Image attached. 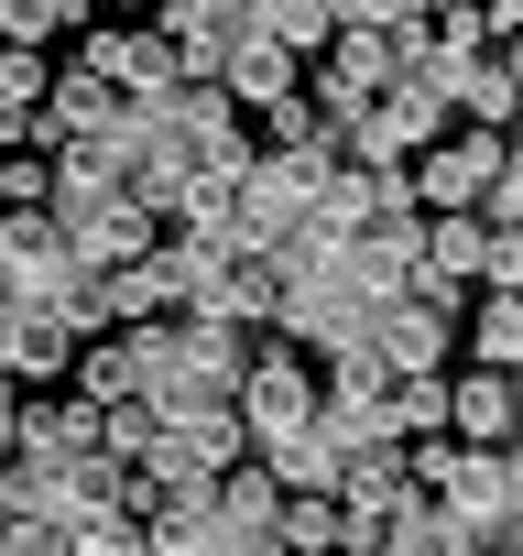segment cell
I'll return each mask as SVG.
<instances>
[{
  "label": "cell",
  "mask_w": 523,
  "mask_h": 556,
  "mask_svg": "<svg viewBox=\"0 0 523 556\" xmlns=\"http://www.w3.org/2000/svg\"><path fill=\"white\" fill-rule=\"evenodd\" d=\"M393 77H404V66H393V45H382V12H339V45L306 66V110H317L328 131H360Z\"/></svg>",
  "instance_id": "obj_1"
},
{
  "label": "cell",
  "mask_w": 523,
  "mask_h": 556,
  "mask_svg": "<svg viewBox=\"0 0 523 556\" xmlns=\"http://www.w3.org/2000/svg\"><path fill=\"white\" fill-rule=\"evenodd\" d=\"M501 175H523V164H512V131H447L436 153L404 164V207H414V218H480V197H490Z\"/></svg>",
  "instance_id": "obj_2"
},
{
  "label": "cell",
  "mask_w": 523,
  "mask_h": 556,
  "mask_svg": "<svg viewBox=\"0 0 523 556\" xmlns=\"http://www.w3.org/2000/svg\"><path fill=\"white\" fill-rule=\"evenodd\" d=\"M229 415H240V437H251V458H284L295 437H317V371L273 339L251 371H240V393H229Z\"/></svg>",
  "instance_id": "obj_3"
},
{
  "label": "cell",
  "mask_w": 523,
  "mask_h": 556,
  "mask_svg": "<svg viewBox=\"0 0 523 556\" xmlns=\"http://www.w3.org/2000/svg\"><path fill=\"white\" fill-rule=\"evenodd\" d=\"M360 339H371V361H382L393 382H447V371H458V306H436V295L382 306Z\"/></svg>",
  "instance_id": "obj_4"
},
{
  "label": "cell",
  "mask_w": 523,
  "mask_h": 556,
  "mask_svg": "<svg viewBox=\"0 0 523 556\" xmlns=\"http://www.w3.org/2000/svg\"><path fill=\"white\" fill-rule=\"evenodd\" d=\"M55 285H77L66 218H55V207H12V218H0V295H12V306L34 317V306H44Z\"/></svg>",
  "instance_id": "obj_5"
},
{
  "label": "cell",
  "mask_w": 523,
  "mask_h": 556,
  "mask_svg": "<svg viewBox=\"0 0 523 556\" xmlns=\"http://www.w3.org/2000/svg\"><path fill=\"white\" fill-rule=\"evenodd\" d=\"M436 513H458L480 545H490V534H512V523H523V469H512V447H458V469H447Z\"/></svg>",
  "instance_id": "obj_6"
},
{
  "label": "cell",
  "mask_w": 523,
  "mask_h": 556,
  "mask_svg": "<svg viewBox=\"0 0 523 556\" xmlns=\"http://www.w3.org/2000/svg\"><path fill=\"white\" fill-rule=\"evenodd\" d=\"M458 121H447V88L436 77H393L382 99H371V121H360V142L382 153V164H414V153H436Z\"/></svg>",
  "instance_id": "obj_7"
},
{
  "label": "cell",
  "mask_w": 523,
  "mask_h": 556,
  "mask_svg": "<svg viewBox=\"0 0 523 556\" xmlns=\"http://www.w3.org/2000/svg\"><path fill=\"white\" fill-rule=\"evenodd\" d=\"M207 88H218V99H229L240 121H262V110H284V99H306V66H295L284 45H262V34L240 23V45L218 55V77H207Z\"/></svg>",
  "instance_id": "obj_8"
},
{
  "label": "cell",
  "mask_w": 523,
  "mask_h": 556,
  "mask_svg": "<svg viewBox=\"0 0 523 556\" xmlns=\"http://www.w3.org/2000/svg\"><path fill=\"white\" fill-rule=\"evenodd\" d=\"M153 240H164V229H153L142 207H120V197H110V207H88V218H66V251H77V273H88V285H99V273L153 262Z\"/></svg>",
  "instance_id": "obj_9"
},
{
  "label": "cell",
  "mask_w": 523,
  "mask_h": 556,
  "mask_svg": "<svg viewBox=\"0 0 523 556\" xmlns=\"http://www.w3.org/2000/svg\"><path fill=\"white\" fill-rule=\"evenodd\" d=\"M328 502H339V513H360V523H393V513H414V491H404V447H339V480H328Z\"/></svg>",
  "instance_id": "obj_10"
},
{
  "label": "cell",
  "mask_w": 523,
  "mask_h": 556,
  "mask_svg": "<svg viewBox=\"0 0 523 556\" xmlns=\"http://www.w3.org/2000/svg\"><path fill=\"white\" fill-rule=\"evenodd\" d=\"M240 23H251L240 0H175V12H164L153 34H164V45H175V66H186V77L207 88V77H218V55L240 45Z\"/></svg>",
  "instance_id": "obj_11"
},
{
  "label": "cell",
  "mask_w": 523,
  "mask_h": 556,
  "mask_svg": "<svg viewBox=\"0 0 523 556\" xmlns=\"http://www.w3.org/2000/svg\"><path fill=\"white\" fill-rule=\"evenodd\" d=\"M447 437L458 447H512V371H447Z\"/></svg>",
  "instance_id": "obj_12"
},
{
  "label": "cell",
  "mask_w": 523,
  "mask_h": 556,
  "mask_svg": "<svg viewBox=\"0 0 523 556\" xmlns=\"http://www.w3.org/2000/svg\"><path fill=\"white\" fill-rule=\"evenodd\" d=\"M12 458H99V404L77 393H23V447Z\"/></svg>",
  "instance_id": "obj_13"
},
{
  "label": "cell",
  "mask_w": 523,
  "mask_h": 556,
  "mask_svg": "<svg viewBox=\"0 0 523 556\" xmlns=\"http://www.w3.org/2000/svg\"><path fill=\"white\" fill-rule=\"evenodd\" d=\"M273 513H284V491H273L262 458H240V469L207 480V523H218V534H273Z\"/></svg>",
  "instance_id": "obj_14"
},
{
  "label": "cell",
  "mask_w": 523,
  "mask_h": 556,
  "mask_svg": "<svg viewBox=\"0 0 523 556\" xmlns=\"http://www.w3.org/2000/svg\"><path fill=\"white\" fill-rule=\"evenodd\" d=\"M251 34H262V45H284L295 66H317V55L339 45V12H328V0H262Z\"/></svg>",
  "instance_id": "obj_15"
},
{
  "label": "cell",
  "mask_w": 523,
  "mask_h": 556,
  "mask_svg": "<svg viewBox=\"0 0 523 556\" xmlns=\"http://www.w3.org/2000/svg\"><path fill=\"white\" fill-rule=\"evenodd\" d=\"M66 361H77V350H66L44 317H23L12 339H0V382H12V393H55V382H66Z\"/></svg>",
  "instance_id": "obj_16"
},
{
  "label": "cell",
  "mask_w": 523,
  "mask_h": 556,
  "mask_svg": "<svg viewBox=\"0 0 523 556\" xmlns=\"http://www.w3.org/2000/svg\"><path fill=\"white\" fill-rule=\"evenodd\" d=\"M66 393H77V404H99V415H110V404H131V393H142V361H131V350H120V339H88V350H77V361H66Z\"/></svg>",
  "instance_id": "obj_17"
},
{
  "label": "cell",
  "mask_w": 523,
  "mask_h": 556,
  "mask_svg": "<svg viewBox=\"0 0 523 556\" xmlns=\"http://www.w3.org/2000/svg\"><path fill=\"white\" fill-rule=\"evenodd\" d=\"M382 556H480V534H469L458 513L414 502V513H393V523H382Z\"/></svg>",
  "instance_id": "obj_18"
},
{
  "label": "cell",
  "mask_w": 523,
  "mask_h": 556,
  "mask_svg": "<svg viewBox=\"0 0 523 556\" xmlns=\"http://www.w3.org/2000/svg\"><path fill=\"white\" fill-rule=\"evenodd\" d=\"M523 361V306L501 285H480V317H469V371H512Z\"/></svg>",
  "instance_id": "obj_19"
},
{
  "label": "cell",
  "mask_w": 523,
  "mask_h": 556,
  "mask_svg": "<svg viewBox=\"0 0 523 556\" xmlns=\"http://www.w3.org/2000/svg\"><path fill=\"white\" fill-rule=\"evenodd\" d=\"M273 556H339V502H328V491H284Z\"/></svg>",
  "instance_id": "obj_20"
},
{
  "label": "cell",
  "mask_w": 523,
  "mask_h": 556,
  "mask_svg": "<svg viewBox=\"0 0 523 556\" xmlns=\"http://www.w3.org/2000/svg\"><path fill=\"white\" fill-rule=\"evenodd\" d=\"M262 469H273V491H328V480H339V437L317 426V437H295L284 458H262Z\"/></svg>",
  "instance_id": "obj_21"
},
{
  "label": "cell",
  "mask_w": 523,
  "mask_h": 556,
  "mask_svg": "<svg viewBox=\"0 0 523 556\" xmlns=\"http://www.w3.org/2000/svg\"><path fill=\"white\" fill-rule=\"evenodd\" d=\"M44 88H55V55L0 45V110H12V121H34V110H44Z\"/></svg>",
  "instance_id": "obj_22"
},
{
  "label": "cell",
  "mask_w": 523,
  "mask_h": 556,
  "mask_svg": "<svg viewBox=\"0 0 523 556\" xmlns=\"http://www.w3.org/2000/svg\"><path fill=\"white\" fill-rule=\"evenodd\" d=\"M12 447H23V393L0 382V458H12Z\"/></svg>",
  "instance_id": "obj_23"
},
{
  "label": "cell",
  "mask_w": 523,
  "mask_h": 556,
  "mask_svg": "<svg viewBox=\"0 0 523 556\" xmlns=\"http://www.w3.org/2000/svg\"><path fill=\"white\" fill-rule=\"evenodd\" d=\"M480 556H512V534H490V545H480Z\"/></svg>",
  "instance_id": "obj_24"
},
{
  "label": "cell",
  "mask_w": 523,
  "mask_h": 556,
  "mask_svg": "<svg viewBox=\"0 0 523 556\" xmlns=\"http://www.w3.org/2000/svg\"><path fill=\"white\" fill-rule=\"evenodd\" d=\"M0 523H12V502H0Z\"/></svg>",
  "instance_id": "obj_25"
}]
</instances>
